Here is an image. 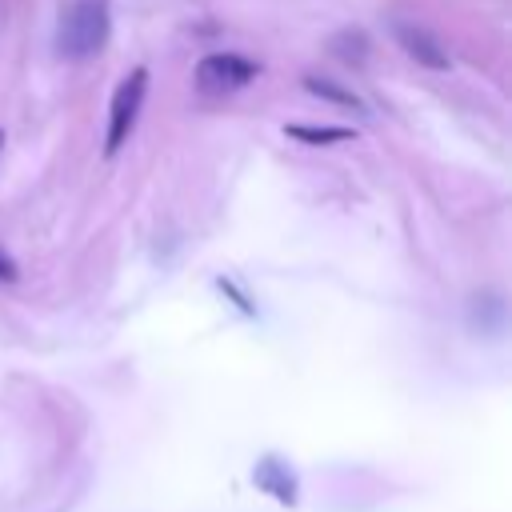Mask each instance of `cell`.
Instances as JSON below:
<instances>
[{
    "label": "cell",
    "mask_w": 512,
    "mask_h": 512,
    "mask_svg": "<svg viewBox=\"0 0 512 512\" xmlns=\"http://www.w3.org/2000/svg\"><path fill=\"white\" fill-rule=\"evenodd\" d=\"M112 32V8L108 0H72L60 12L56 28V52L64 60H92L104 52Z\"/></svg>",
    "instance_id": "6da1fadb"
},
{
    "label": "cell",
    "mask_w": 512,
    "mask_h": 512,
    "mask_svg": "<svg viewBox=\"0 0 512 512\" xmlns=\"http://www.w3.org/2000/svg\"><path fill=\"white\" fill-rule=\"evenodd\" d=\"M144 92H148V68H132L116 92H112V108H108V132H104V152L116 156L132 128H136V116H140V104H144Z\"/></svg>",
    "instance_id": "7a4b0ae2"
},
{
    "label": "cell",
    "mask_w": 512,
    "mask_h": 512,
    "mask_svg": "<svg viewBox=\"0 0 512 512\" xmlns=\"http://www.w3.org/2000/svg\"><path fill=\"white\" fill-rule=\"evenodd\" d=\"M256 64L240 52H208L200 64H196V88L200 92H236V88H248L256 80Z\"/></svg>",
    "instance_id": "3957f363"
},
{
    "label": "cell",
    "mask_w": 512,
    "mask_h": 512,
    "mask_svg": "<svg viewBox=\"0 0 512 512\" xmlns=\"http://www.w3.org/2000/svg\"><path fill=\"white\" fill-rule=\"evenodd\" d=\"M396 40H400V48L416 60V64H424V68H436V72H444L448 68V48L424 28V24H412V20H396Z\"/></svg>",
    "instance_id": "277c9868"
},
{
    "label": "cell",
    "mask_w": 512,
    "mask_h": 512,
    "mask_svg": "<svg viewBox=\"0 0 512 512\" xmlns=\"http://www.w3.org/2000/svg\"><path fill=\"white\" fill-rule=\"evenodd\" d=\"M252 480L268 492V496H276L280 504H296V480H292V472L280 464V460H260L256 464V472H252Z\"/></svg>",
    "instance_id": "5b68a950"
},
{
    "label": "cell",
    "mask_w": 512,
    "mask_h": 512,
    "mask_svg": "<svg viewBox=\"0 0 512 512\" xmlns=\"http://www.w3.org/2000/svg\"><path fill=\"white\" fill-rule=\"evenodd\" d=\"M292 140H304V144H344L352 140L356 132L344 128V124H288L284 128Z\"/></svg>",
    "instance_id": "8992f818"
},
{
    "label": "cell",
    "mask_w": 512,
    "mask_h": 512,
    "mask_svg": "<svg viewBox=\"0 0 512 512\" xmlns=\"http://www.w3.org/2000/svg\"><path fill=\"white\" fill-rule=\"evenodd\" d=\"M304 88H308L312 96H320V100H332V104H340V108L364 112V100H360V96H356L352 88L336 84V80H324V76H304Z\"/></svg>",
    "instance_id": "52a82bcc"
},
{
    "label": "cell",
    "mask_w": 512,
    "mask_h": 512,
    "mask_svg": "<svg viewBox=\"0 0 512 512\" xmlns=\"http://www.w3.org/2000/svg\"><path fill=\"white\" fill-rule=\"evenodd\" d=\"M16 276H20V272H16V260H12V256L0 248V280H4V284H12Z\"/></svg>",
    "instance_id": "ba28073f"
},
{
    "label": "cell",
    "mask_w": 512,
    "mask_h": 512,
    "mask_svg": "<svg viewBox=\"0 0 512 512\" xmlns=\"http://www.w3.org/2000/svg\"><path fill=\"white\" fill-rule=\"evenodd\" d=\"M0 144H4V132H0Z\"/></svg>",
    "instance_id": "9c48e42d"
}]
</instances>
